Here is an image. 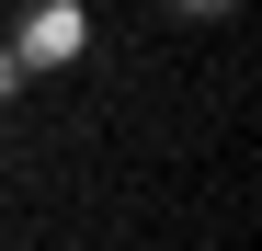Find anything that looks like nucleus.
Returning a JSON list of instances; mask_svg holds the SVG:
<instances>
[{
	"mask_svg": "<svg viewBox=\"0 0 262 251\" xmlns=\"http://www.w3.org/2000/svg\"><path fill=\"white\" fill-rule=\"evenodd\" d=\"M57 57H80V12H34V23L12 34V69L34 80V69H57Z\"/></svg>",
	"mask_w": 262,
	"mask_h": 251,
	"instance_id": "f257e3e1",
	"label": "nucleus"
},
{
	"mask_svg": "<svg viewBox=\"0 0 262 251\" xmlns=\"http://www.w3.org/2000/svg\"><path fill=\"white\" fill-rule=\"evenodd\" d=\"M12 92H23V69H12V34H0V103H12Z\"/></svg>",
	"mask_w": 262,
	"mask_h": 251,
	"instance_id": "f03ea898",
	"label": "nucleus"
}]
</instances>
